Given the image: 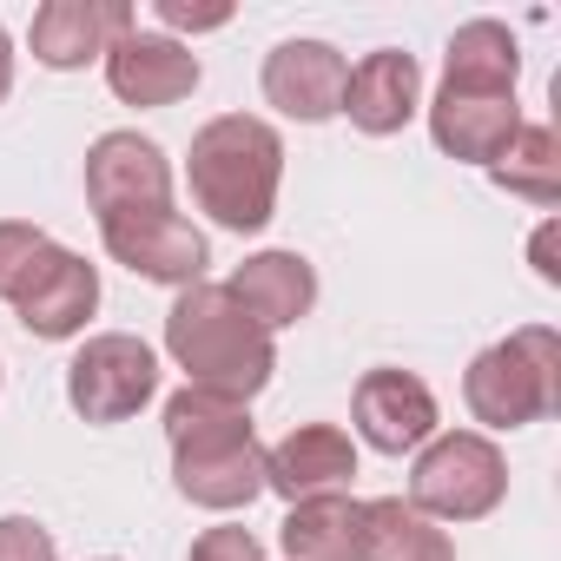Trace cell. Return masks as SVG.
Listing matches in <instances>:
<instances>
[{"label":"cell","mask_w":561,"mask_h":561,"mask_svg":"<svg viewBox=\"0 0 561 561\" xmlns=\"http://www.w3.org/2000/svg\"><path fill=\"white\" fill-rule=\"evenodd\" d=\"M165 436H172V482L198 508H244L264 489V449L244 416V403L218 390H179L165 403Z\"/></svg>","instance_id":"6da1fadb"},{"label":"cell","mask_w":561,"mask_h":561,"mask_svg":"<svg viewBox=\"0 0 561 561\" xmlns=\"http://www.w3.org/2000/svg\"><path fill=\"white\" fill-rule=\"evenodd\" d=\"M165 351L179 357V370L192 377V390H218L231 403H251L271 383V370H277L271 331H257L225 285H185L172 298V311H165Z\"/></svg>","instance_id":"7a4b0ae2"},{"label":"cell","mask_w":561,"mask_h":561,"mask_svg":"<svg viewBox=\"0 0 561 561\" xmlns=\"http://www.w3.org/2000/svg\"><path fill=\"white\" fill-rule=\"evenodd\" d=\"M277 179H285V139L264 119L225 113V119L198 126V139H192V198L225 231H257L277 205Z\"/></svg>","instance_id":"3957f363"},{"label":"cell","mask_w":561,"mask_h":561,"mask_svg":"<svg viewBox=\"0 0 561 561\" xmlns=\"http://www.w3.org/2000/svg\"><path fill=\"white\" fill-rule=\"evenodd\" d=\"M462 397H469L476 423H489V430L541 423V416L561 403V337H554L548 324H528V331H515L508 344H489V351L469 364Z\"/></svg>","instance_id":"277c9868"},{"label":"cell","mask_w":561,"mask_h":561,"mask_svg":"<svg viewBox=\"0 0 561 561\" xmlns=\"http://www.w3.org/2000/svg\"><path fill=\"white\" fill-rule=\"evenodd\" d=\"M502 489H508V462L476 430L436 436L410 469V508H423L430 522H476L502 502Z\"/></svg>","instance_id":"5b68a950"},{"label":"cell","mask_w":561,"mask_h":561,"mask_svg":"<svg viewBox=\"0 0 561 561\" xmlns=\"http://www.w3.org/2000/svg\"><path fill=\"white\" fill-rule=\"evenodd\" d=\"M100 238H106V251L126 264V271H139V277H152V285H205V264H211V251H205V231L192 225V218H179L172 205H139V211H113V218H100Z\"/></svg>","instance_id":"8992f818"},{"label":"cell","mask_w":561,"mask_h":561,"mask_svg":"<svg viewBox=\"0 0 561 561\" xmlns=\"http://www.w3.org/2000/svg\"><path fill=\"white\" fill-rule=\"evenodd\" d=\"M152 390H159V357L126 331L87 337L80 357L67 364V397L87 423H126Z\"/></svg>","instance_id":"52a82bcc"},{"label":"cell","mask_w":561,"mask_h":561,"mask_svg":"<svg viewBox=\"0 0 561 561\" xmlns=\"http://www.w3.org/2000/svg\"><path fill=\"white\" fill-rule=\"evenodd\" d=\"M8 305H14V318H21L34 337L60 344V337H80V331H87V318H93V305H100V277H93V264H87L80 251L47 244V251L34 257V271L14 285Z\"/></svg>","instance_id":"ba28073f"},{"label":"cell","mask_w":561,"mask_h":561,"mask_svg":"<svg viewBox=\"0 0 561 561\" xmlns=\"http://www.w3.org/2000/svg\"><path fill=\"white\" fill-rule=\"evenodd\" d=\"M351 416H357V436L383 456L423 449L436 436V397L410 370H364V383L351 397Z\"/></svg>","instance_id":"9c48e42d"},{"label":"cell","mask_w":561,"mask_h":561,"mask_svg":"<svg viewBox=\"0 0 561 561\" xmlns=\"http://www.w3.org/2000/svg\"><path fill=\"white\" fill-rule=\"evenodd\" d=\"M87 198L100 218L113 211H139V205H172V165L152 139L139 133H106L87 152Z\"/></svg>","instance_id":"30bf717a"},{"label":"cell","mask_w":561,"mask_h":561,"mask_svg":"<svg viewBox=\"0 0 561 561\" xmlns=\"http://www.w3.org/2000/svg\"><path fill=\"white\" fill-rule=\"evenodd\" d=\"M126 34H133L126 0H47L34 14V60L54 73H73V67L113 54Z\"/></svg>","instance_id":"8fae6325"},{"label":"cell","mask_w":561,"mask_h":561,"mask_svg":"<svg viewBox=\"0 0 561 561\" xmlns=\"http://www.w3.org/2000/svg\"><path fill=\"white\" fill-rule=\"evenodd\" d=\"M344 80H351V60L324 41H285L264 60V100L305 126L344 113Z\"/></svg>","instance_id":"7c38bea8"},{"label":"cell","mask_w":561,"mask_h":561,"mask_svg":"<svg viewBox=\"0 0 561 561\" xmlns=\"http://www.w3.org/2000/svg\"><path fill=\"white\" fill-rule=\"evenodd\" d=\"M357 476V443L331 423H305L277 449H264V489H277L285 502H311V495H344V482Z\"/></svg>","instance_id":"4fadbf2b"},{"label":"cell","mask_w":561,"mask_h":561,"mask_svg":"<svg viewBox=\"0 0 561 561\" xmlns=\"http://www.w3.org/2000/svg\"><path fill=\"white\" fill-rule=\"evenodd\" d=\"M225 291L238 298V311H244L257 331H285V324L311 318V305H318V271H311V257H298V251H257V257H244V264L231 271Z\"/></svg>","instance_id":"5bb4252c"},{"label":"cell","mask_w":561,"mask_h":561,"mask_svg":"<svg viewBox=\"0 0 561 561\" xmlns=\"http://www.w3.org/2000/svg\"><path fill=\"white\" fill-rule=\"evenodd\" d=\"M106 87L126 100V106H172L198 87V54L179 47L172 34H126L113 54H106Z\"/></svg>","instance_id":"9a60e30c"},{"label":"cell","mask_w":561,"mask_h":561,"mask_svg":"<svg viewBox=\"0 0 561 561\" xmlns=\"http://www.w3.org/2000/svg\"><path fill=\"white\" fill-rule=\"evenodd\" d=\"M416 93H423V67H416L410 54L383 47V54H364V60L351 67V80H344V113H351L357 133L390 139V133L410 126Z\"/></svg>","instance_id":"2e32d148"},{"label":"cell","mask_w":561,"mask_h":561,"mask_svg":"<svg viewBox=\"0 0 561 561\" xmlns=\"http://www.w3.org/2000/svg\"><path fill=\"white\" fill-rule=\"evenodd\" d=\"M515 93H476V87H443L436 106H430V133L443 152L456 159H476V165H495V152L515 139Z\"/></svg>","instance_id":"e0dca14e"},{"label":"cell","mask_w":561,"mask_h":561,"mask_svg":"<svg viewBox=\"0 0 561 561\" xmlns=\"http://www.w3.org/2000/svg\"><path fill=\"white\" fill-rule=\"evenodd\" d=\"M277 541H285L291 561H364V502H351V495L291 502Z\"/></svg>","instance_id":"ac0fdd59"},{"label":"cell","mask_w":561,"mask_h":561,"mask_svg":"<svg viewBox=\"0 0 561 561\" xmlns=\"http://www.w3.org/2000/svg\"><path fill=\"white\" fill-rule=\"evenodd\" d=\"M364 561H456L449 535L403 495L364 502Z\"/></svg>","instance_id":"d6986e66"},{"label":"cell","mask_w":561,"mask_h":561,"mask_svg":"<svg viewBox=\"0 0 561 561\" xmlns=\"http://www.w3.org/2000/svg\"><path fill=\"white\" fill-rule=\"evenodd\" d=\"M515 34L502 21H469L449 41V80L443 87H476V93H515Z\"/></svg>","instance_id":"ffe728a7"},{"label":"cell","mask_w":561,"mask_h":561,"mask_svg":"<svg viewBox=\"0 0 561 561\" xmlns=\"http://www.w3.org/2000/svg\"><path fill=\"white\" fill-rule=\"evenodd\" d=\"M495 185L528 198V205H554L561 198V139L554 126H515V139L495 152Z\"/></svg>","instance_id":"44dd1931"},{"label":"cell","mask_w":561,"mask_h":561,"mask_svg":"<svg viewBox=\"0 0 561 561\" xmlns=\"http://www.w3.org/2000/svg\"><path fill=\"white\" fill-rule=\"evenodd\" d=\"M54 238L41 225H0V298H14V285L34 271V257L47 251Z\"/></svg>","instance_id":"7402d4cb"},{"label":"cell","mask_w":561,"mask_h":561,"mask_svg":"<svg viewBox=\"0 0 561 561\" xmlns=\"http://www.w3.org/2000/svg\"><path fill=\"white\" fill-rule=\"evenodd\" d=\"M0 561H54V535L34 515H0Z\"/></svg>","instance_id":"603a6c76"},{"label":"cell","mask_w":561,"mask_h":561,"mask_svg":"<svg viewBox=\"0 0 561 561\" xmlns=\"http://www.w3.org/2000/svg\"><path fill=\"white\" fill-rule=\"evenodd\" d=\"M192 561H264V548H257L251 528L225 522V528H205V535L192 541Z\"/></svg>","instance_id":"cb8c5ba5"},{"label":"cell","mask_w":561,"mask_h":561,"mask_svg":"<svg viewBox=\"0 0 561 561\" xmlns=\"http://www.w3.org/2000/svg\"><path fill=\"white\" fill-rule=\"evenodd\" d=\"M159 21L165 27H185V34H205V27H225L231 8H185V0H159Z\"/></svg>","instance_id":"d4e9b609"},{"label":"cell","mask_w":561,"mask_h":561,"mask_svg":"<svg viewBox=\"0 0 561 561\" xmlns=\"http://www.w3.org/2000/svg\"><path fill=\"white\" fill-rule=\"evenodd\" d=\"M535 271L548 277V285H561V264H554V225L535 231Z\"/></svg>","instance_id":"484cf974"},{"label":"cell","mask_w":561,"mask_h":561,"mask_svg":"<svg viewBox=\"0 0 561 561\" xmlns=\"http://www.w3.org/2000/svg\"><path fill=\"white\" fill-rule=\"evenodd\" d=\"M8 87H14V47H8V34H0V100H8Z\"/></svg>","instance_id":"4316f807"}]
</instances>
